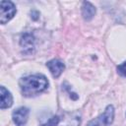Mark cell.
Returning <instances> with one entry per match:
<instances>
[{
  "instance_id": "1",
  "label": "cell",
  "mask_w": 126,
  "mask_h": 126,
  "mask_svg": "<svg viewBox=\"0 0 126 126\" xmlns=\"http://www.w3.org/2000/svg\"><path fill=\"white\" fill-rule=\"evenodd\" d=\"M20 88L25 96H34L45 91L48 87V81L45 76L40 74L30 75L20 80Z\"/></svg>"
},
{
  "instance_id": "2",
  "label": "cell",
  "mask_w": 126,
  "mask_h": 126,
  "mask_svg": "<svg viewBox=\"0 0 126 126\" xmlns=\"http://www.w3.org/2000/svg\"><path fill=\"white\" fill-rule=\"evenodd\" d=\"M114 118V107L112 105H107L104 112L98 117L91 120L87 126H107L112 123Z\"/></svg>"
},
{
  "instance_id": "3",
  "label": "cell",
  "mask_w": 126,
  "mask_h": 126,
  "mask_svg": "<svg viewBox=\"0 0 126 126\" xmlns=\"http://www.w3.org/2000/svg\"><path fill=\"white\" fill-rule=\"evenodd\" d=\"M17 9L13 2L2 0L0 3V22L1 24H6L9 22L16 14Z\"/></svg>"
},
{
  "instance_id": "4",
  "label": "cell",
  "mask_w": 126,
  "mask_h": 126,
  "mask_svg": "<svg viewBox=\"0 0 126 126\" xmlns=\"http://www.w3.org/2000/svg\"><path fill=\"white\" fill-rule=\"evenodd\" d=\"M30 110L27 107H19L13 111L12 117L13 121L17 126H25V124L28 121Z\"/></svg>"
},
{
  "instance_id": "5",
  "label": "cell",
  "mask_w": 126,
  "mask_h": 126,
  "mask_svg": "<svg viewBox=\"0 0 126 126\" xmlns=\"http://www.w3.org/2000/svg\"><path fill=\"white\" fill-rule=\"evenodd\" d=\"M46 66L54 78H58L65 69L64 63L58 59H53V60L48 61L46 63Z\"/></svg>"
},
{
  "instance_id": "6",
  "label": "cell",
  "mask_w": 126,
  "mask_h": 126,
  "mask_svg": "<svg viewBox=\"0 0 126 126\" xmlns=\"http://www.w3.org/2000/svg\"><path fill=\"white\" fill-rule=\"evenodd\" d=\"M0 91H1V103H0L1 109L10 107L13 104V96L11 93L8 90H6L4 87H1Z\"/></svg>"
},
{
  "instance_id": "7",
  "label": "cell",
  "mask_w": 126,
  "mask_h": 126,
  "mask_svg": "<svg viewBox=\"0 0 126 126\" xmlns=\"http://www.w3.org/2000/svg\"><path fill=\"white\" fill-rule=\"evenodd\" d=\"M95 14V8L93 4H91L90 2H84L83 6H82V15L84 17L85 20L90 21L93 19V17Z\"/></svg>"
},
{
  "instance_id": "8",
  "label": "cell",
  "mask_w": 126,
  "mask_h": 126,
  "mask_svg": "<svg viewBox=\"0 0 126 126\" xmlns=\"http://www.w3.org/2000/svg\"><path fill=\"white\" fill-rule=\"evenodd\" d=\"M117 72L123 76V77H126V61L123 62L122 64H120L118 67H117Z\"/></svg>"
},
{
  "instance_id": "9",
  "label": "cell",
  "mask_w": 126,
  "mask_h": 126,
  "mask_svg": "<svg viewBox=\"0 0 126 126\" xmlns=\"http://www.w3.org/2000/svg\"><path fill=\"white\" fill-rule=\"evenodd\" d=\"M58 121H59V118H58L57 116H54V117H52L51 119H49L48 122L45 123V124L42 125V126H56V125L58 124Z\"/></svg>"
}]
</instances>
